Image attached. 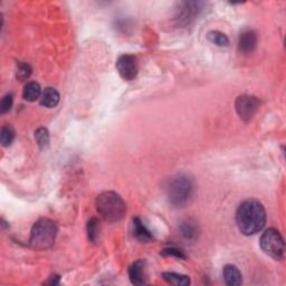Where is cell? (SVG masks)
<instances>
[{"label": "cell", "mask_w": 286, "mask_h": 286, "mask_svg": "<svg viewBox=\"0 0 286 286\" xmlns=\"http://www.w3.org/2000/svg\"><path fill=\"white\" fill-rule=\"evenodd\" d=\"M236 223L239 232L246 236L261 232L266 223V210L262 202L255 199L242 202L236 212Z\"/></svg>", "instance_id": "cell-1"}, {"label": "cell", "mask_w": 286, "mask_h": 286, "mask_svg": "<svg viewBox=\"0 0 286 286\" xmlns=\"http://www.w3.org/2000/svg\"><path fill=\"white\" fill-rule=\"evenodd\" d=\"M194 194L195 183L189 175H175L165 185V195L170 204L175 207H183L188 204Z\"/></svg>", "instance_id": "cell-2"}, {"label": "cell", "mask_w": 286, "mask_h": 286, "mask_svg": "<svg viewBox=\"0 0 286 286\" xmlns=\"http://www.w3.org/2000/svg\"><path fill=\"white\" fill-rule=\"evenodd\" d=\"M95 205L98 214L107 222H119L126 216V202L114 191H104L98 195Z\"/></svg>", "instance_id": "cell-3"}, {"label": "cell", "mask_w": 286, "mask_h": 286, "mask_svg": "<svg viewBox=\"0 0 286 286\" xmlns=\"http://www.w3.org/2000/svg\"><path fill=\"white\" fill-rule=\"evenodd\" d=\"M57 226L55 221L48 218H40L34 223L30 232V246L39 251H44L54 245L57 236Z\"/></svg>", "instance_id": "cell-4"}, {"label": "cell", "mask_w": 286, "mask_h": 286, "mask_svg": "<svg viewBox=\"0 0 286 286\" xmlns=\"http://www.w3.org/2000/svg\"><path fill=\"white\" fill-rule=\"evenodd\" d=\"M259 245H261L263 252L272 258L277 259V261L283 258L285 251L284 239L280 233L275 228H269L263 234Z\"/></svg>", "instance_id": "cell-5"}, {"label": "cell", "mask_w": 286, "mask_h": 286, "mask_svg": "<svg viewBox=\"0 0 286 286\" xmlns=\"http://www.w3.org/2000/svg\"><path fill=\"white\" fill-rule=\"evenodd\" d=\"M259 101L257 97L252 95H241L237 97L235 102L236 112L243 121L248 122L254 118L255 114L258 111Z\"/></svg>", "instance_id": "cell-6"}, {"label": "cell", "mask_w": 286, "mask_h": 286, "mask_svg": "<svg viewBox=\"0 0 286 286\" xmlns=\"http://www.w3.org/2000/svg\"><path fill=\"white\" fill-rule=\"evenodd\" d=\"M117 70L126 81H132L138 75V62L133 55L123 54L117 61Z\"/></svg>", "instance_id": "cell-7"}, {"label": "cell", "mask_w": 286, "mask_h": 286, "mask_svg": "<svg viewBox=\"0 0 286 286\" xmlns=\"http://www.w3.org/2000/svg\"><path fill=\"white\" fill-rule=\"evenodd\" d=\"M257 35L254 30H245L239 36L238 50L244 55L252 54L257 46Z\"/></svg>", "instance_id": "cell-8"}, {"label": "cell", "mask_w": 286, "mask_h": 286, "mask_svg": "<svg viewBox=\"0 0 286 286\" xmlns=\"http://www.w3.org/2000/svg\"><path fill=\"white\" fill-rule=\"evenodd\" d=\"M129 277L131 283L134 285H143L147 283V280H145L144 259H139V261L134 262L131 266L129 267Z\"/></svg>", "instance_id": "cell-9"}, {"label": "cell", "mask_w": 286, "mask_h": 286, "mask_svg": "<svg viewBox=\"0 0 286 286\" xmlns=\"http://www.w3.org/2000/svg\"><path fill=\"white\" fill-rule=\"evenodd\" d=\"M133 236L141 243L152 242L154 237L152 233L150 232L140 218H133Z\"/></svg>", "instance_id": "cell-10"}, {"label": "cell", "mask_w": 286, "mask_h": 286, "mask_svg": "<svg viewBox=\"0 0 286 286\" xmlns=\"http://www.w3.org/2000/svg\"><path fill=\"white\" fill-rule=\"evenodd\" d=\"M222 275L226 284L230 286H238L243 282L242 274L235 265H226V266L223 267Z\"/></svg>", "instance_id": "cell-11"}, {"label": "cell", "mask_w": 286, "mask_h": 286, "mask_svg": "<svg viewBox=\"0 0 286 286\" xmlns=\"http://www.w3.org/2000/svg\"><path fill=\"white\" fill-rule=\"evenodd\" d=\"M40 104L45 107H55L60 102V93L53 87H46L44 92L41 93Z\"/></svg>", "instance_id": "cell-12"}, {"label": "cell", "mask_w": 286, "mask_h": 286, "mask_svg": "<svg viewBox=\"0 0 286 286\" xmlns=\"http://www.w3.org/2000/svg\"><path fill=\"white\" fill-rule=\"evenodd\" d=\"M41 93L43 92H41V88L38 83L28 82L24 87L23 97H24V100L28 101V102H35L36 100L40 98Z\"/></svg>", "instance_id": "cell-13"}, {"label": "cell", "mask_w": 286, "mask_h": 286, "mask_svg": "<svg viewBox=\"0 0 286 286\" xmlns=\"http://www.w3.org/2000/svg\"><path fill=\"white\" fill-rule=\"evenodd\" d=\"M162 278L165 280V282L171 284V285H176V286H186L190 284V278L186 275L183 274H178V273H162Z\"/></svg>", "instance_id": "cell-14"}, {"label": "cell", "mask_w": 286, "mask_h": 286, "mask_svg": "<svg viewBox=\"0 0 286 286\" xmlns=\"http://www.w3.org/2000/svg\"><path fill=\"white\" fill-rule=\"evenodd\" d=\"M180 232L181 235H183L186 241H190V242L195 241L197 234H198V230H197L195 222H192L191 220H187L181 223Z\"/></svg>", "instance_id": "cell-15"}, {"label": "cell", "mask_w": 286, "mask_h": 286, "mask_svg": "<svg viewBox=\"0 0 286 286\" xmlns=\"http://www.w3.org/2000/svg\"><path fill=\"white\" fill-rule=\"evenodd\" d=\"M86 231L90 242L96 244L98 242V237H100V222H98L96 218H91V219L87 221Z\"/></svg>", "instance_id": "cell-16"}, {"label": "cell", "mask_w": 286, "mask_h": 286, "mask_svg": "<svg viewBox=\"0 0 286 286\" xmlns=\"http://www.w3.org/2000/svg\"><path fill=\"white\" fill-rule=\"evenodd\" d=\"M207 38L209 39L212 44H215L219 47H227L230 45V39H228L227 36L221 33L218 32V30H211L207 34Z\"/></svg>", "instance_id": "cell-17"}, {"label": "cell", "mask_w": 286, "mask_h": 286, "mask_svg": "<svg viewBox=\"0 0 286 286\" xmlns=\"http://www.w3.org/2000/svg\"><path fill=\"white\" fill-rule=\"evenodd\" d=\"M15 139V130L12 126H5L2 129V132H0V143H2L3 147H9L10 144L13 143Z\"/></svg>", "instance_id": "cell-18"}, {"label": "cell", "mask_w": 286, "mask_h": 286, "mask_svg": "<svg viewBox=\"0 0 286 286\" xmlns=\"http://www.w3.org/2000/svg\"><path fill=\"white\" fill-rule=\"evenodd\" d=\"M32 66L25 62H18L17 67H16V79L20 82H25L29 79V76L32 75Z\"/></svg>", "instance_id": "cell-19"}, {"label": "cell", "mask_w": 286, "mask_h": 286, "mask_svg": "<svg viewBox=\"0 0 286 286\" xmlns=\"http://www.w3.org/2000/svg\"><path fill=\"white\" fill-rule=\"evenodd\" d=\"M35 140L40 149H46L49 145V132L47 129L39 128L35 131Z\"/></svg>", "instance_id": "cell-20"}, {"label": "cell", "mask_w": 286, "mask_h": 286, "mask_svg": "<svg viewBox=\"0 0 286 286\" xmlns=\"http://www.w3.org/2000/svg\"><path fill=\"white\" fill-rule=\"evenodd\" d=\"M161 254H162L163 256H174V257L179 258V259H186L187 258L184 251H181V249L176 248V247L164 248V249H162Z\"/></svg>", "instance_id": "cell-21"}, {"label": "cell", "mask_w": 286, "mask_h": 286, "mask_svg": "<svg viewBox=\"0 0 286 286\" xmlns=\"http://www.w3.org/2000/svg\"><path fill=\"white\" fill-rule=\"evenodd\" d=\"M13 103H14V100H13V95L12 94H6V95H5L3 97L2 103H0V112H2L3 114L9 112L10 110H12Z\"/></svg>", "instance_id": "cell-22"}, {"label": "cell", "mask_w": 286, "mask_h": 286, "mask_svg": "<svg viewBox=\"0 0 286 286\" xmlns=\"http://www.w3.org/2000/svg\"><path fill=\"white\" fill-rule=\"evenodd\" d=\"M59 283H60L59 275H53V276H50L47 282H46V284H48V285H57Z\"/></svg>", "instance_id": "cell-23"}]
</instances>
